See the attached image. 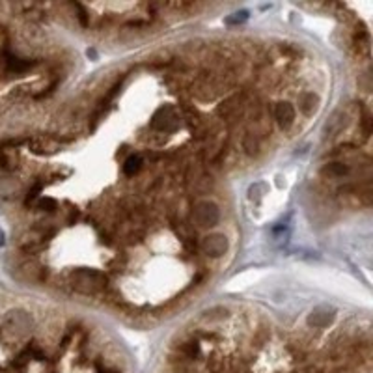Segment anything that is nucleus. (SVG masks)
I'll return each instance as SVG.
<instances>
[{
    "label": "nucleus",
    "instance_id": "obj_1",
    "mask_svg": "<svg viewBox=\"0 0 373 373\" xmlns=\"http://www.w3.org/2000/svg\"><path fill=\"white\" fill-rule=\"evenodd\" d=\"M4 65H6L8 73H23V71L32 67V62L13 56V54H8L6 52V54H4Z\"/></svg>",
    "mask_w": 373,
    "mask_h": 373
},
{
    "label": "nucleus",
    "instance_id": "obj_2",
    "mask_svg": "<svg viewBox=\"0 0 373 373\" xmlns=\"http://www.w3.org/2000/svg\"><path fill=\"white\" fill-rule=\"evenodd\" d=\"M140 164H142L140 157H129L125 161V164H123V172H125L127 176H132V174H137L138 170H140Z\"/></svg>",
    "mask_w": 373,
    "mask_h": 373
}]
</instances>
